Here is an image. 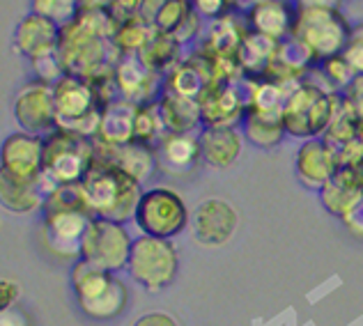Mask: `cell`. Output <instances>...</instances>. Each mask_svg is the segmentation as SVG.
I'll use <instances>...</instances> for the list:
<instances>
[{"mask_svg": "<svg viewBox=\"0 0 363 326\" xmlns=\"http://www.w3.org/2000/svg\"><path fill=\"white\" fill-rule=\"evenodd\" d=\"M143 186L145 184H140L127 170H122L113 161L97 157L88 175L81 179L79 191L92 216L129 223L133 220L140 196L145 191Z\"/></svg>", "mask_w": 363, "mask_h": 326, "instance_id": "cell-1", "label": "cell"}, {"mask_svg": "<svg viewBox=\"0 0 363 326\" xmlns=\"http://www.w3.org/2000/svg\"><path fill=\"white\" fill-rule=\"evenodd\" d=\"M92 212L76 186H58L42 205V237L46 248L65 260H79L83 237L92 223Z\"/></svg>", "mask_w": 363, "mask_h": 326, "instance_id": "cell-2", "label": "cell"}, {"mask_svg": "<svg viewBox=\"0 0 363 326\" xmlns=\"http://www.w3.org/2000/svg\"><path fill=\"white\" fill-rule=\"evenodd\" d=\"M72 292L79 310L94 322H111L124 315L129 305V287L118 271H108L88 260H74L69 274Z\"/></svg>", "mask_w": 363, "mask_h": 326, "instance_id": "cell-3", "label": "cell"}, {"mask_svg": "<svg viewBox=\"0 0 363 326\" xmlns=\"http://www.w3.org/2000/svg\"><path fill=\"white\" fill-rule=\"evenodd\" d=\"M342 106V92H331L313 81H301L292 88L283 103V124L288 136L297 140L324 138L338 108Z\"/></svg>", "mask_w": 363, "mask_h": 326, "instance_id": "cell-4", "label": "cell"}, {"mask_svg": "<svg viewBox=\"0 0 363 326\" xmlns=\"http://www.w3.org/2000/svg\"><path fill=\"white\" fill-rule=\"evenodd\" d=\"M94 159H97V147L92 138L67 129H53L46 133L42 159V181L46 193L58 186L81 184Z\"/></svg>", "mask_w": 363, "mask_h": 326, "instance_id": "cell-5", "label": "cell"}, {"mask_svg": "<svg viewBox=\"0 0 363 326\" xmlns=\"http://www.w3.org/2000/svg\"><path fill=\"white\" fill-rule=\"evenodd\" d=\"M55 92V118L58 129H67L81 136L94 138L101 127L104 99L94 85L79 74L67 72L62 79L53 85Z\"/></svg>", "mask_w": 363, "mask_h": 326, "instance_id": "cell-6", "label": "cell"}, {"mask_svg": "<svg viewBox=\"0 0 363 326\" xmlns=\"http://www.w3.org/2000/svg\"><path fill=\"white\" fill-rule=\"evenodd\" d=\"M129 278L145 292H164L175 283L179 271V253L173 239L138 235L133 239L127 262Z\"/></svg>", "mask_w": 363, "mask_h": 326, "instance_id": "cell-7", "label": "cell"}, {"mask_svg": "<svg viewBox=\"0 0 363 326\" xmlns=\"http://www.w3.org/2000/svg\"><path fill=\"white\" fill-rule=\"evenodd\" d=\"M133 223L140 235L175 239L191 225V214L184 198L175 189L152 186L143 191Z\"/></svg>", "mask_w": 363, "mask_h": 326, "instance_id": "cell-8", "label": "cell"}, {"mask_svg": "<svg viewBox=\"0 0 363 326\" xmlns=\"http://www.w3.org/2000/svg\"><path fill=\"white\" fill-rule=\"evenodd\" d=\"M292 35L308 46L315 60L322 62L342 53L352 35V26L340 9H297Z\"/></svg>", "mask_w": 363, "mask_h": 326, "instance_id": "cell-9", "label": "cell"}, {"mask_svg": "<svg viewBox=\"0 0 363 326\" xmlns=\"http://www.w3.org/2000/svg\"><path fill=\"white\" fill-rule=\"evenodd\" d=\"M133 237L120 220L94 216L83 237L81 257L97 266H104L108 271L127 269L129 255H131Z\"/></svg>", "mask_w": 363, "mask_h": 326, "instance_id": "cell-10", "label": "cell"}, {"mask_svg": "<svg viewBox=\"0 0 363 326\" xmlns=\"http://www.w3.org/2000/svg\"><path fill=\"white\" fill-rule=\"evenodd\" d=\"M12 113L16 124L23 131L40 133L46 136L53 129H58V118H55V92L51 83L35 79L18 88Z\"/></svg>", "mask_w": 363, "mask_h": 326, "instance_id": "cell-11", "label": "cell"}, {"mask_svg": "<svg viewBox=\"0 0 363 326\" xmlns=\"http://www.w3.org/2000/svg\"><path fill=\"white\" fill-rule=\"evenodd\" d=\"M237 225H240V214L223 198H207L191 214V230L196 242L207 248L225 246L235 237Z\"/></svg>", "mask_w": 363, "mask_h": 326, "instance_id": "cell-12", "label": "cell"}, {"mask_svg": "<svg viewBox=\"0 0 363 326\" xmlns=\"http://www.w3.org/2000/svg\"><path fill=\"white\" fill-rule=\"evenodd\" d=\"M338 168V152L327 138L303 140L294 157V175H297L299 184L308 191H318V193L333 179Z\"/></svg>", "mask_w": 363, "mask_h": 326, "instance_id": "cell-13", "label": "cell"}, {"mask_svg": "<svg viewBox=\"0 0 363 326\" xmlns=\"http://www.w3.org/2000/svg\"><path fill=\"white\" fill-rule=\"evenodd\" d=\"M44 159V136L14 131L0 145V170L21 179H40Z\"/></svg>", "mask_w": 363, "mask_h": 326, "instance_id": "cell-14", "label": "cell"}, {"mask_svg": "<svg viewBox=\"0 0 363 326\" xmlns=\"http://www.w3.org/2000/svg\"><path fill=\"white\" fill-rule=\"evenodd\" d=\"M198 101L203 113V127H235L237 122H242L248 108V94L240 90V81H216Z\"/></svg>", "mask_w": 363, "mask_h": 326, "instance_id": "cell-15", "label": "cell"}, {"mask_svg": "<svg viewBox=\"0 0 363 326\" xmlns=\"http://www.w3.org/2000/svg\"><path fill=\"white\" fill-rule=\"evenodd\" d=\"M60 35H62V26H58L46 16L28 12L14 28L12 46L18 55H23L33 62L37 57L58 51Z\"/></svg>", "mask_w": 363, "mask_h": 326, "instance_id": "cell-16", "label": "cell"}, {"mask_svg": "<svg viewBox=\"0 0 363 326\" xmlns=\"http://www.w3.org/2000/svg\"><path fill=\"white\" fill-rule=\"evenodd\" d=\"M155 147H157L159 170L166 172V175L189 177L203 163V147H200V138L194 131L191 133L168 131Z\"/></svg>", "mask_w": 363, "mask_h": 326, "instance_id": "cell-17", "label": "cell"}, {"mask_svg": "<svg viewBox=\"0 0 363 326\" xmlns=\"http://www.w3.org/2000/svg\"><path fill=\"white\" fill-rule=\"evenodd\" d=\"M94 147H97V157L113 161L122 170H127L129 175L136 177L140 184H147L152 175L159 170V159H157V147L147 145L140 140H129V142H104L99 138H92Z\"/></svg>", "mask_w": 363, "mask_h": 326, "instance_id": "cell-18", "label": "cell"}, {"mask_svg": "<svg viewBox=\"0 0 363 326\" xmlns=\"http://www.w3.org/2000/svg\"><path fill=\"white\" fill-rule=\"evenodd\" d=\"M116 83L120 97L145 103L157 99V72L143 60L140 53H122L116 60Z\"/></svg>", "mask_w": 363, "mask_h": 326, "instance_id": "cell-19", "label": "cell"}, {"mask_svg": "<svg viewBox=\"0 0 363 326\" xmlns=\"http://www.w3.org/2000/svg\"><path fill=\"white\" fill-rule=\"evenodd\" d=\"M297 21V7L290 0H255L248 7L246 28L272 37L276 42L288 40Z\"/></svg>", "mask_w": 363, "mask_h": 326, "instance_id": "cell-20", "label": "cell"}, {"mask_svg": "<svg viewBox=\"0 0 363 326\" xmlns=\"http://www.w3.org/2000/svg\"><path fill=\"white\" fill-rule=\"evenodd\" d=\"M203 161L214 170H228L244 152V133L235 127H203L198 133Z\"/></svg>", "mask_w": 363, "mask_h": 326, "instance_id": "cell-21", "label": "cell"}, {"mask_svg": "<svg viewBox=\"0 0 363 326\" xmlns=\"http://www.w3.org/2000/svg\"><path fill=\"white\" fill-rule=\"evenodd\" d=\"M214 83L212 67H209L205 55H196L191 60H179L173 69L168 72L164 90L182 94L189 99H200L203 92Z\"/></svg>", "mask_w": 363, "mask_h": 326, "instance_id": "cell-22", "label": "cell"}, {"mask_svg": "<svg viewBox=\"0 0 363 326\" xmlns=\"http://www.w3.org/2000/svg\"><path fill=\"white\" fill-rule=\"evenodd\" d=\"M46 186L40 179H21L0 170V203L9 214H30L42 209L46 200Z\"/></svg>", "mask_w": 363, "mask_h": 326, "instance_id": "cell-23", "label": "cell"}, {"mask_svg": "<svg viewBox=\"0 0 363 326\" xmlns=\"http://www.w3.org/2000/svg\"><path fill=\"white\" fill-rule=\"evenodd\" d=\"M244 138L257 150H274L279 147L283 138L288 136L283 124V113L281 111H257V108H246L244 118Z\"/></svg>", "mask_w": 363, "mask_h": 326, "instance_id": "cell-24", "label": "cell"}, {"mask_svg": "<svg viewBox=\"0 0 363 326\" xmlns=\"http://www.w3.org/2000/svg\"><path fill=\"white\" fill-rule=\"evenodd\" d=\"M159 108L161 118L168 131H179V133H191L198 127H203V113H200V101L182 97V94L164 90L159 94Z\"/></svg>", "mask_w": 363, "mask_h": 326, "instance_id": "cell-25", "label": "cell"}, {"mask_svg": "<svg viewBox=\"0 0 363 326\" xmlns=\"http://www.w3.org/2000/svg\"><path fill=\"white\" fill-rule=\"evenodd\" d=\"M136 106L138 103L127 101V99H113L104 106L101 115V127L94 138L104 142H129L133 140V118H136Z\"/></svg>", "mask_w": 363, "mask_h": 326, "instance_id": "cell-26", "label": "cell"}, {"mask_svg": "<svg viewBox=\"0 0 363 326\" xmlns=\"http://www.w3.org/2000/svg\"><path fill=\"white\" fill-rule=\"evenodd\" d=\"M191 9L194 7H191L189 0H143L138 16L145 18L157 30L175 35L182 23L189 18Z\"/></svg>", "mask_w": 363, "mask_h": 326, "instance_id": "cell-27", "label": "cell"}, {"mask_svg": "<svg viewBox=\"0 0 363 326\" xmlns=\"http://www.w3.org/2000/svg\"><path fill=\"white\" fill-rule=\"evenodd\" d=\"M276 49H279V42L276 40L248 30L242 40L240 51H237V57H240L244 74L246 76H264L267 69H269V64L274 62Z\"/></svg>", "mask_w": 363, "mask_h": 326, "instance_id": "cell-28", "label": "cell"}, {"mask_svg": "<svg viewBox=\"0 0 363 326\" xmlns=\"http://www.w3.org/2000/svg\"><path fill=\"white\" fill-rule=\"evenodd\" d=\"M157 28L150 26L145 18H140L138 14H131L127 18H120V23L113 35V46L120 53H140L152 40Z\"/></svg>", "mask_w": 363, "mask_h": 326, "instance_id": "cell-29", "label": "cell"}, {"mask_svg": "<svg viewBox=\"0 0 363 326\" xmlns=\"http://www.w3.org/2000/svg\"><path fill=\"white\" fill-rule=\"evenodd\" d=\"M140 57L157 74L166 72V69L170 72L179 62V42L175 40V35L164 33V30H155L147 46L140 51Z\"/></svg>", "mask_w": 363, "mask_h": 326, "instance_id": "cell-30", "label": "cell"}, {"mask_svg": "<svg viewBox=\"0 0 363 326\" xmlns=\"http://www.w3.org/2000/svg\"><path fill=\"white\" fill-rule=\"evenodd\" d=\"M157 99L138 103L136 106V118H133V140L147 142V145H157V142L168 133Z\"/></svg>", "mask_w": 363, "mask_h": 326, "instance_id": "cell-31", "label": "cell"}, {"mask_svg": "<svg viewBox=\"0 0 363 326\" xmlns=\"http://www.w3.org/2000/svg\"><path fill=\"white\" fill-rule=\"evenodd\" d=\"M30 12L51 18L58 26H67L79 16L81 0H30Z\"/></svg>", "mask_w": 363, "mask_h": 326, "instance_id": "cell-32", "label": "cell"}, {"mask_svg": "<svg viewBox=\"0 0 363 326\" xmlns=\"http://www.w3.org/2000/svg\"><path fill=\"white\" fill-rule=\"evenodd\" d=\"M318 69L322 74V79L327 81L331 85V90H336V92H342L352 81L357 79V72L352 69V64L342 57V53L331 55L327 60L318 62Z\"/></svg>", "mask_w": 363, "mask_h": 326, "instance_id": "cell-33", "label": "cell"}, {"mask_svg": "<svg viewBox=\"0 0 363 326\" xmlns=\"http://www.w3.org/2000/svg\"><path fill=\"white\" fill-rule=\"evenodd\" d=\"M30 64H33V72H35L37 79L44 81V83H51V85H55L67 74V67L62 62L60 51H53L49 55L37 57V60H33Z\"/></svg>", "mask_w": 363, "mask_h": 326, "instance_id": "cell-34", "label": "cell"}, {"mask_svg": "<svg viewBox=\"0 0 363 326\" xmlns=\"http://www.w3.org/2000/svg\"><path fill=\"white\" fill-rule=\"evenodd\" d=\"M342 57L352 64V69L363 74V23L352 26V35L347 40V46L342 49Z\"/></svg>", "mask_w": 363, "mask_h": 326, "instance_id": "cell-35", "label": "cell"}, {"mask_svg": "<svg viewBox=\"0 0 363 326\" xmlns=\"http://www.w3.org/2000/svg\"><path fill=\"white\" fill-rule=\"evenodd\" d=\"M191 7L205 18H221L228 14L233 0H189Z\"/></svg>", "mask_w": 363, "mask_h": 326, "instance_id": "cell-36", "label": "cell"}, {"mask_svg": "<svg viewBox=\"0 0 363 326\" xmlns=\"http://www.w3.org/2000/svg\"><path fill=\"white\" fill-rule=\"evenodd\" d=\"M342 99L347 106L354 111L359 120H363V74H359L345 90H342Z\"/></svg>", "mask_w": 363, "mask_h": 326, "instance_id": "cell-37", "label": "cell"}, {"mask_svg": "<svg viewBox=\"0 0 363 326\" xmlns=\"http://www.w3.org/2000/svg\"><path fill=\"white\" fill-rule=\"evenodd\" d=\"M0 326H33V324L23 308L9 305V308H0Z\"/></svg>", "mask_w": 363, "mask_h": 326, "instance_id": "cell-38", "label": "cell"}, {"mask_svg": "<svg viewBox=\"0 0 363 326\" xmlns=\"http://www.w3.org/2000/svg\"><path fill=\"white\" fill-rule=\"evenodd\" d=\"M133 326H179V322L173 315H168L164 310H152V313L140 315V317L133 322Z\"/></svg>", "mask_w": 363, "mask_h": 326, "instance_id": "cell-39", "label": "cell"}, {"mask_svg": "<svg viewBox=\"0 0 363 326\" xmlns=\"http://www.w3.org/2000/svg\"><path fill=\"white\" fill-rule=\"evenodd\" d=\"M342 223H345V227L350 230L354 237H361L363 239V198L359 200V203L350 209V212L340 218Z\"/></svg>", "mask_w": 363, "mask_h": 326, "instance_id": "cell-40", "label": "cell"}, {"mask_svg": "<svg viewBox=\"0 0 363 326\" xmlns=\"http://www.w3.org/2000/svg\"><path fill=\"white\" fill-rule=\"evenodd\" d=\"M18 283L12 281V278H3L0 281V308H9V305H16L18 301Z\"/></svg>", "mask_w": 363, "mask_h": 326, "instance_id": "cell-41", "label": "cell"}, {"mask_svg": "<svg viewBox=\"0 0 363 326\" xmlns=\"http://www.w3.org/2000/svg\"><path fill=\"white\" fill-rule=\"evenodd\" d=\"M297 9H340L342 0H294Z\"/></svg>", "mask_w": 363, "mask_h": 326, "instance_id": "cell-42", "label": "cell"}]
</instances>
